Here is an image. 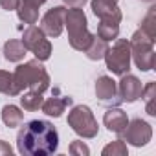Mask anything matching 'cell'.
Returning <instances> with one entry per match:
<instances>
[{"instance_id": "17", "label": "cell", "mask_w": 156, "mask_h": 156, "mask_svg": "<svg viewBox=\"0 0 156 156\" xmlns=\"http://www.w3.org/2000/svg\"><path fill=\"white\" fill-rule=\"evenodd\" d=\"M17 15L24 24L31 26V24H37V20H39V8L26 2V0H20V4L17 8Z\"/></svg>"}, {"instance_id": "13", "label": "cell", "mask_w": 156, "mask_h": 156, "mask_svg": "<svg viewBox=\"0 0 156 156\" xmlns=\"http://www.w3.org/2000/svg\"><path fill=\"white\" fill-rule=\"evenodd\" d=\"M90 6H92V13H94L99 20H103V19L121 20V19H123V15H121V11L118 9V6L107 4V2H103V0H92Z\"/></svg>"}, {"instance_id": "15", "label": "cell", "mask_w": 156, "mask_h": 156, "mask_svg": "<svg viewBox=\"0 0 156 156\" xmlns=\"http://www.w3.org/2000/svg\"><path fill=\"white\" fill-rule=\"evenodd\" d=\"M119 22L121 20H114V19H103L98 26V37L103 41H116L119 35Z\"/></svg>"}, {"instance_id": "14", "label": "cell", "mask_w": 156, "mask_h": 156, "mask_svg": "<svg viewBox=\"0 0 156 156\" xmlns=\"http://www.w3.org/2000/svg\"><path fill=\"white\" fill-rule=\"evenodd\" d=\"M68 105H72V98H68V96H64V98H50V99H46L44 103H42V112L46 114V116H51V118H59L62 112H64V108L68 107Z\"/></svg>"}, {"instance_id": "27", "label": "cell", "mask_w": 156, "mask_h": 156, "mask_svg": "<svg viewBox=\"0 0 156 156\" xmlns=\"http://www.w3.org/2000/svg\"><path fill=\"white\" fill-rule=\"evenodd\" d=\"M11 152H13V149H11L6 141L0 140V156H11Z\"/></svg>"}, {"instance_id": "1", "label": "cell", "mask_w": 156, "mask_h": 156, "mask_svg": "<svg viewBox=\"0 0 156 156\" xmlns=\"http://www.w3.org/2000/svg\"><path fill=\"white\" fill-rule=\"evenodd\" d=\"M59 147L57 129L44 119L28 121L17 134V149L24 156H48Z\"/></svg>"}, {"instance_id": "29", "label": "cell", "mask_w": 156, "mask_h": 156, "mask_svg": "<svg viewBox=\"0 0 156 156\" xmlns=\"http://www.w3.org/2000/svg\"><path fill=\"white\" fill-rule=\"evenodd\" d=\"M26 2H30V4H33V6H37V8H41L46 0H26Z\"/></svg>"}, {"instance_id": "5", "label": "cell", "mask_w": 156, "mask_h": 156, "mask_svg": "<svg viewBox=\"0 0 156 156\" xmlns=\"http://www.w3.org/2000/svg\"><path fill=\"white\" fill-rule=\"evenodd\" d=\"M68 125L72 130L85 140H92L98 136V121L92 114V110L87 105H77L68 114Z\"/></svg>"}, {"instance_id": "21", "label": "cell", "mask_w": 156, "mask_h": 156, "mask_svg": "<svg viewBox=\"0 0 156 156\" xmlns=\"http://www.w3.org/2000/svg\"><path fill=\"white\" fill-rule=\"evenodd\" d=\"M0 92L6 96H19L20 94V90L15 85L13 73H9L6 70H0Z\"/></svg>"}, {"instance_id": "30", "label": "cell", "mask_w": 156, "mask_h": 156, "mask_svg": "<svg viewBox=\"0 0 156 156\" xmlns=\"http://www.w3.org/2000/svg\"><path fill=\"white\" fill-rule=\"evenodd\" d=\"M103 2H107V4H112V6H118V2H119V0H103Z\"/></svg>"}, {"instance_id": "31", "label": "cell", "mask_w": 156, "mask_h": 156, "mask_svg": "<svg viewBox=\"0 0 156 156\" xmlns=\"http://www.w3.org/2000/svg\"><path fill=\"white\" fill-rule=\"evenodd\" d=\"M141 2H147V4H152V2H154V0H141Z\"/></svg>"}, {"instance_id": "23", "label": "cell", "mask_w": 156, "mask_h": 156, "mask_svg": "<svg viewBox=\"0 0 156 156\" xmlns=\"http://www.w3.org/2000/svg\"><path fill=\"white\" fill-rule=\"evenodd\" d=\"M141 30L147 35H151L152 39H156V8H151L149 9L147 17L141 20Z\"/></svg>"}, {"instance_id": "10", "label": "cell", "mask_w": 156, "mask_h": 156, "mask_svg": "<svg viewBox=\"0 0 156 156\" xmlns=\"http://www.w3.org/2000/svg\"><path fill=\"white\" fill-rule=\"evenodd\" d=\"M141 81L138 79L136 75H130V73H125L121 75V81L118 85V98L119 101L123 103H134L141 98Z\"/></svg>"}, {"instance_id": "8", "label": "cell", "mask_w": 156, "mask_h": 156, "mask_svg": "<svg viewBox=\"0 0 156 156\" xmlns=\"http://www.w3.org/2000/svg\"><path fill=\"white\" fill-rule=\"evenodd\" d=\"M121 136H123V141H129L134 147H143L152 138V127L147 121L136 118V119H132V121L127 123V127L121 132Z\"/></svg>"}, {"instance_id": "26", "label": "cell", "mask_w": 156, "mask_h": 156, "mask_svg": "<svg viewBox=\"0 0 156 156\" xmlns=\"http://www.w3.org/2000/svg\"><path fill=\"white\" fill-rule=\"evenodd\" d=\"M20 4V0H0V6H2V9L6 11H15Z\"/></svg>"}, {"instance_id": "3", "label": "cell", "mask_w": 156, "mask_h": 156, "mask_svg": "<svg viewBox=\"0 0 156 156\" xmlns=\"http://www.w3.org/2000/svg\"><path fill=\"white\" fill-rule=\"evenodd\" d=\"M64 26L68 30V41L70 46L77 51H85L88 44L92 42L94 35L88 31L87 15L81 8H70L64 13Z\"/></svg>"}, {"instance_id": "2", "label": "cell", "mask_w": 156, "mask_h": 156, "mask_svg": "<svg viewBox=\"0 0 156 156\" xmlns=\"http://www.w3.org/2000/svg\"><path fill=\"white\" fill-rule=\"evenodd\" d=\"M13 79H15V85H17V88L20 92L24 88H30L33 92L44 94L50 88V75H48L46 68L41 64L39 59L19 64L15 73H13Z\"/></svg>"}, {"instance_id": "19", "label": "cell", "mask_w": 156, "mask_h": 156, "mask_svg": "<svg viewBox=\"0 0 156 156\" xmlns=\"http://www.w3.org/2000/svg\"><path fill=\"white\" fill-rule=\"evenodd\" d=\"M22 119H24V114L20 112L19 107H15V105H6V107L2 108V121H4L9 129L19 127V125L22 123Z\"/></svg>"}, {"instance_id": "7", "label": "cell", "mask_w": 156, "mask_h": 156, "mask_svg": "<svg viewBox=\"0 0 156 156\" xmlns=\"http://www.w3.org/2000/svg\"><path fill=\"white\" fill-rule=\"evenodd\" d=\"M22 44L41 62L48 61L50 55H51V42L46 39V33L41 28H37L35 24H31V26H28L24 30V33H22Z\"/></svg>"}, {"instance_id": "22", "label": "cell", "mask_w": 156, "mask_h": 156, "mask_svg": "<svg viewBox=\"0 0 156 156\" xmlns=\"http://www.w3.org/2000/svg\"><path fill=\"white\" fill-rule=\"evenodd\" d=\"M141 98L145 99V110L149 116H156V85L151 81L143 90H141Z\"/></svg>"}, {"instance_id": "9", "label": "cell", "mask_w": 156, "mask_h": 156, "mask_svg": "<svg viewBox=\"0 0 156 156\" xmlns=\"http://www.w3.org/2000/svg\"><path fill=\"white\" fill-rule=\"evenodd\" d=\"M64 13L66 8L64 6H55L51 8L41 20V30L48 35V37H59L64 30Z\"/></svg>"}, {"instance_id": "6", "label": "cell", "mask_w": 156, "mask_h": 156, "mask_svg": "<svg viewBox=\"0 0 156 156\" xmlns=\"http://www.w3.org/2000/svg\"><path fill=\"white\" fill-rule=\"evenodd\" d=\"M107 68L116 75H125L130 70V44L127 39H116L114 46L105 53Z\"/></svg>"}, {"instance_id": "28", "label": "cell", "mask_w": 156, "mask_h": 156, "mask_svg": "<svg viewBox=\"0 0 156 156\" xmlns=\"http://www.w3.org/2000/svg\"><path fill=\"white\" fill-rule=\"evenodd\" d=\"M87 2H88V0H64V4L68 8H83Z\"/></svg>"}, {"instance_id": "24", "label": "cell", "mask_w": 156, "mask_h": 156, "mask_svg": "<svg viewBox=\"0 0 156 156\" xmlns=\"http://www.w3.org/2000/svg\"><path fill=\"white\" fill-rule=\"evenodd\" d=\"M127 145L123 140H116L103 149V156H127Z\"/></svg>"}, {"instance_id": "11", "label": "cell", "mask_w": 156, "mask_h": 156, "mask_svg": "<svg viewBox=\"0 0 156 156\" xmlns=\"http://www.w3.org/2000/svg\"><path fill=\"white\" fill-rule=\"evenodd\" d=\"M96 96L99 98L101 103H114L119 101L118 98V85L112 77L108 75H101L96 81Z\"/></svg>"}, {"instance_id": "25", "label": "cell", "mask_w": 156, "mask_h": 156, "mask_svg": "<svg viewBox=\"0 0 156 156\" xmlns=\"http://www.w3.org/2000/svg\"><path fill=\"white\" fill-rule=\"evenodd\" d=\"M70 154H73V156H88L90 154V149L83 141L75 140V141L70 143Z\"/></svg>"}, {"instance_id": "16", "label": "cell", "mask_w": 156, "mask_h": 156, "mask_svg": "<svg viewBox=\"0 0 156 156\" xmlns=\"http://www.w3.org/2000/svg\"><path fill=\"white\" fill-rule=\"evenodd\" d=\"M26 46L22 44V41H19V39H11V41H8L6 44H4V57H6V61H9V62H19V61H22L24 59V55H26Z\"/></svg>"}, {"instance_id": "20", "label": "cell", "mask_w": 156, "mask_h": 156, "mask_svg": "<svg viewBox=\"0 0 156 156\" xmlns=\"http://www.w3.org/2000/svg\"><path fill=\"white\" fill-rule=\"evenodd\" d=\"M42 103H44V98H42L41 92H33V90H30L28 94H24V96L20 98V105H22V108H24V110H30V112L39 110V108L42 107Z\"/></svg>"}, {"instance_id": "18", "label": "cell", "mask_w": 156, "mask_h": 156, "mask_svg": "<svg viewBox=\"0 0 156 156\" xmlns=\"http://www.w3.org/2000/svg\"><path fill=\"white\" fill-rule=\"evenodd\" d=\"M107 50H108L107 41H103V39H99L98 35H94V39H92V42L88 44V48L85 50V53H87V57H88L90 61H99V59L105 57Z\"/></svg>"}, {"instance_id": "12", "label": "cell", "mask_w": 156, "mask_h": 156, "mask_svg": "<svg viewBox=\"0 0 156 156\" xmlns=\"http://www.w3.org/2000/svg\"><path fill=\"white\" fill-rule=\"evenodd\" d=\"M103 123H105V127L110 132L121 134L125 130L127 123H129V118H127V114L121 108H108L105 112V116H103Z\"/></svg>"}, {"instance_id": "4", "label": "cell", "mask_w": 156, "mask_h": 156, "mask_svg": "<svg viewBox=\"0 0 156 156\" xmlns=\"http://www.w3.org/2000/svg\"><path fill=\"white\" fill-rule=\"evenodd\" d=\"M130 59H134V64L141 72H149L154 68V39L147 35L141 28L130 37Z\"/></svg>"}]
</instances>
